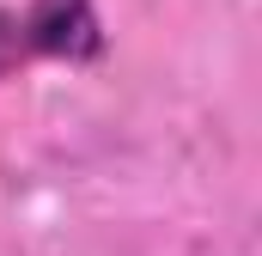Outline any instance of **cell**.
<instances>
[{
    "label": "cell",
    "instance_id": "obj_1",
    "mask_svg": "<svg viewBox=\"0 0 262 256\" xmlns=\"http://www.w3.org/2000/svg\"><path fill=\"white\" fill-rule=\"evenodd\" d=\"M104 25L92 0H31L25 12H0V79L31 61H98Z\"/></svg>",
    "mask_w": 262,
    "mask_h": 256
}]
</instances>
